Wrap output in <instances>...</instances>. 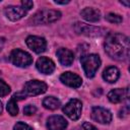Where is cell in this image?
<instances>
[{
	"label": "cell",
	"instance_id": "obj_23",
	"mask_svg": "<svg viewBox=\"0 0 130 130\" xmlns=\"http://www.w3.org/2000/svg\"><path fill=\"white\" fill-rule=\"evenodd\" d=\"M37 112V108L34 106V105H27L24 107L23 109V113L27 116H30V115H34L35 113Z\"/></svg>",
	"mask_w": 130,
	"mask_h": 130
},
{
	"label": "cell",
	"instance_id": "obj_13",
	"mask_svg": "<svg viewBox=\"0 0 130 130\" xmlns=\"http://www.w3.org/2000/svg\"><path fill=\"white\" fill-rule=\"evenodd\" d=\"M37 69L44 74H52L55 70V63L47 57H41L36 63Z\"/></svg>",
	"mask_w": 130,
	"mask_h": 130
},
{
	"label": "cell",
	"instance_id": "obj_20",
	"mask_svg": "<svg viewBox=\"0 0 130 130\" xmlns=\"http://www.w3.org/2000/svg\"><path fill=\"white\" fill-rule=\"evenodd\" d=\"M106 19H107L109 22H111V23H121L122 20H123V18H122L121 15L116 14V13H113V12L108 13V14L106 15Z\"/></svg>",
	"mask_w": 130,
	"mask_h": 130
},
{
	"label": "cell",
	"instance_id": "obj_12",
	"mask_svg": "<svg viewBox=\"0 0 130 130\" xmlns=\"http://www.w3.org/2000/svg\"><path fill=\"white\" fill-rule=\"evenodd\" d=\"M67 127V121L64 117L59 115H54L48 118L47 128L49 130H65Z\"/></svg>",
	"mask_w": 130,
	"mask_h": 130
},
{
	"label": "cell",
	"instance_id": "obj_14",
	"mask_svg": "<svg viewBox=\"0 0 130 130\" xmlns=\"http://www.w3.org/2000/svg\"><path fill=\"white\" fill-rule=\"evenodd\" d=\"M57 57H58L59 62L64 66H70L74 60L73 53L70 50L65 49V48H60L57 51Z\"/></svg>",
	"mask_w": 130,
	"mask_h": 130
},
{
	"label": "cell",
	"instance_id": "obj_29",
	"mask_svg": "<svg viewBox=\"0 0 130 130\" xmlns=\"http://www.w3.org/2000/svg\"><path fill=\"white\" fill-rule=\"evenodd\" d=\"M121 3H122V4H124V5H126V6H128V5H129V2H122V1H121Z\"/></svg>",
	"mask_w": 130,
	"mask_h": 130
},
{
	"label": "cell",
	"instance_id": "obj_24",
	"mask_svg": "<svg viewBox=\"0 0 130 130\" xmlns=\"http://www.w3.org/2000/svg\"><path fill=\"white\" fill-rule=\"evenodd\" d=\"M32 6H34L32 1H27V0L21 1V7H23L25 10H29V9H31Z\"/></svg>",
	"mask_w": 130,
	"mask_h": 130
},
{
	"label": "cell",
	"instance_id": "obj_7",
	"mask_svg": "<svg viewBox=\"0 0 130 130\" xmlns=\"http://www.w3.org/2000/svg\"><path fill=\"white\" fill-rule=\"evenodd\" d=\"M74 28L77 34L84 35L87 37H101V36H104L106 32L105 28L96 27V26H92V25H88V24L80 23V22L75 23Z\"/></svg>",
	"mask_w": 130,
	"mask_h": 130
},
{
	"label": "cell",
	"instance_id": "obj_17",
	"mask_svg": "<svg viewBox=\"0 0 130 130\" xmlns=\"http://www.w3.org/2000/svg\"><path fill=\"white\" fill-rule=\"evenodd\" d=\"M119 76H120V71L115 66H110V67L106 68L103 72V78L109 83L116 82L118 80Z\"/></svg>",
	"mask_w": 130,
	"mask_h": 130
},
{
	"label": "cell",
	"instance_id": "obj_8",
	"mask_svg": "<svg viewBox=\"0 0 130 130\" xmlns=\"http://www.w3.org/2000/svg\"><path fill=\"white\" fill-rule=\"evenodd\" d=\"M91 118L101 124H109L112 121V114L109 110L102 107H93L91 110Z\"/></svg>",
	"mask_w": 130,
	"mask_h": 130
},
{
	"label": "cell",
	"instance_id": "obj_1",
	"mask_svg": "<svg viewBox=\"0 0 130 130\" xmlns=\"http://www.w3.org/2000/svg\"><path fill=\"white\" fill-rule=\"evenodd\" d=\"M129 39L123 34H110L105 41L107 54L118 61H124L129 56Z\"/></svg>",
	"mask_w": 130,
	"mask_h": 130
},
{
	"label": "cell",
	"instance_id": "obj_15",
	"mask_svg": "<svg viewBox=\"0 0 130 130\" xmlns=\"http://www.w3.org/2000/svg\"><path fill=\"white\" fill-rule=\"evenodd\" d=\"M80 15L83 19H85L86 21H89V22H96L101 18L100 10L96 8H92V7H86L84 9H82L80 12Z\"/></svg>",
	"mask_w": 130,
	"mask_h": 130
},
{
	"label": "cell",
	"instance_id": "obj_18",
	"mask_svg": "<svg viewBox=\"0 0 130 130\" xmlns=\"http://www.w3.org/2000/svg\"><path fill=\"white\" fill-rule=\"evenodd\" d=\"M43 106L49 110H56L61 106V103L55 96H47L43 100Z\"/></svg>",
	"mask_w": 130,
	"mask_h": 130
},
{
	"label": "cell",
	"instance_id": "obj_19",
	"mask_svg": "<svg viewBox=\"0 0 130 130\" xmlns=\"http://www.w3.org/2000/svg\"><path fill=\"white\" fill-rule=\"evenodd\" d=\"M16 99L15 98H11L10 101L7 103V112L11 115V116H16L18 114V107L16 105Z\"/></svg>",
	"mask_w": 130,
	"mask_h": 130
},
{
	"label": "cell",
	"instance_id": "obj_27",
	"mask_svg": "<svg viewBox=\"0 0 130 130\" xmlns=\"http://www.w3.org/2000/svg\"><path fill=\"white\" fill-rule=\"evenodd\" d=\"M56 4H62V5H65V4H68L70 1L69 0H66V1H58V0H56V1H54Z\"/></svg>",
	"mask_w": 130,
	"mask_h": 130
},
{
	"label": "cell",
	"instance_id": "obj_4",
	"mask_svg": "<svg viewBox=\"0 0 130 130\" xmlns=\"http://www.w3.org/2000/svg\"><path fill=\"white\" fill-rule=\"evenodd\" d=\"M10 61L17 67H27L32 63V57L25 51L15 49L10 54Z\"/></svg>",
	"mask_w": 130,
	"mask_h": 130
},
{
	"label": "cell",
	"instance_id": "obj_10",
	"mask_svg": "<svg viewBox=\"0 0 130 130\" xmlns=\"http://www.w3.org/2000/svg\"><path fill=\"white\" fill-rule=\"evenodd\" d=\"M60 80L65 85H67L69 87H73V88L79 87L82 83L81 77L73 72H70V71H67V72H64L63 74H61Z\"/></svg>",
	"mask_w": 130,
	"mask_h": 130
},
{
	"label": "cell",
	"instance_id": "obj_2",
	"mask_svg": "<svg viewBox=\"0 0 130 130\" xmlns=\"http://www.w3.org/2000/svg\"><path fill=\"white\" fill-rule=\"evenodd\" d=\"M80 62L84 70V73L88 78L93 77L101 66V59L96 54L82 55L80 57Z\"/></svg>",
	"mask_w": 130,
	"mask_h": 130
},
{
	"label": "cell",
	"instance_id": "obj_28",
	"mask_svg": "<svg viewBox=\"0 0 130 130\" xmlns=\"http://www.w3.org/2000/svg\"><path fill=\"white\" fill-rule=\"evenodd\" d=\"M2 111H3V107H2V103L0 102V114L2 113Z\"/></svg>",
	"mask_w": 130,
	"mask_h": 130
},
{
	"label": "cell",
	"instance_id": "obj_16",
	"mask_svg": "<svg viewBox=\"0 0 130 130\" xmlns=\"http://www.w3.org/2000/svg\"><path fill=\"white\" fill-rule=\"evenodd\" d=\"M127 96H128V90L123 89V88H115V89H112L111 91H109V93H108L109 101L114 104L121 103Z\"/></svg>",
	"mask_w": 130,
	"mask_h": 130
},
{
	"label": "cell",
	"instance_id": "obj_22",
	"mask_svg": "<svg viewBox=\"0 0 130 130\" xmlns=\"http://www.w3.org/2000/svg\"><path fill=\"white\" fill-rule=\"evenodd\" d=\"M13 130H32V128L23 122H17L14 125Z\"/></svg>",
	"mask_w": 130,
	"mask_h": 130
},
{
	"label": "cell",
	"instance_id": "obj_3",
	"mask_svg": "<svg viewBox=\"0 0 130 130\" xmlns=\"http://www.w3.org/2000/svg\"><path fill=\"white\" fill-rule=\"evenodd\" d=\"M61 18V12L52 9H44L37 12L30 19V21L38 25V24H47L52 23Z\"/></svg>",
	"mask_w": 130,
	"mask_h": 130
},
{
	"label": "cell",
	"instance_id": "obj_5",
	"mask_svg": "<svg viewBox=\"0 0 130 130\" xmlns=\"http://www.w3.org/2000/svg\"><path fill=\"white\" fill-rule=\"evenodd\" d=\"M47 88H48V86L44 81L34 79V80L27 81L24 84L22 91L24 92V94L26 96L27 95H38V94L44 93L47 90Z\"/></svg>",
	"mask_w": 130,
	"mask_h": 130
},
{
	"label": "cell",
	"instance_id": "obj_26",
	"mask_svg": "<svg viewBox=\"0 0 130 130\" xmlns=\"http://www.w3.org/2000/svg\"><path fill=\"white\" fill-rule=\"evenodd\" d=\"M4 43H5V39L2 38V37H0V52L2 51V49L4 47Z\"/></svg>",
	"mask_w": 130,
	"mask_h": 130
},
{
	"label": "cell",
	"instance_id": "obj_9",
	"mask_svg": "<svg viewBox=\"0 0 130 130\" xmlns=\"http://www.w3.org/2000/svg\"><path fill=\"white\" fill-rule=\"evenodd\" d=\"M27 47L35 53H43L47 48V42L44 38L38 36H29L26 38Z\"/></svg>",
	"mask_w": 130,
	"mask_h": 130
},
{
	"label": "cell",
	"instance_id": "obj_25",
	"mask_svg": "<svg viewBox=\"0 0 130 130\" xmlns=\"http://www.w3.org/2000/svg\"><path fill=\"white\" fill-rule=\"evenodd\" d=\"M82 129L83 130H98L95 126H93L92 124H90L88 122H84L82 124Z\"/></svg>",
	"mask_w": 130,
	"mask_h": 130
},
{
	"label": "cell",
	"instance_id": "obj_11",
	"mask_svg": "<svg viewBox=\"0 0 130 130\" xmlns=\"http://www.w3.org/2000/svg\"><path fill=\"white\" fill-rule=\"evenodd\" d=\"M4 13L8 19H10L12 21H16V20L21 19L23 16H25L27 13V10H25L21 6L11 5V6H7L4 9Z\"/></svg>",
	"mask_w": 130,
	"mask_h": 130
},
{
	"label": "cell",
	"instance_id": "obj_21",
	"mask_svg": "<svg viewBox=\"0 0 130 130\" xmlns=\"http://www.w3.org/2000/svg\"><path fill=\"white\" fill-rule=\"evenodd\" d=\"M9 92H10V86L5 81L0 79V96H5Z\"/></svg>",
	"mask_w": 130,
	"mask_h": 130
},
{
	"label": "cell",
	"instance_id": "obj_6",
	"mask_svg": "<svg viewBox=\"0 0 130 130\" xmlns=\"http://www.w3.org/2000/svg\"><path fill=\"white\" fill-rule=\"evenodd\" d=\"M81 111H82V103L76 99L70 100L63 108V112L71 120H78L79 117L81 116Z\"/></svg>",
	"mask_w": 130,
	"mask_h": 130
}]
</instances>
